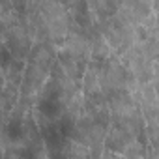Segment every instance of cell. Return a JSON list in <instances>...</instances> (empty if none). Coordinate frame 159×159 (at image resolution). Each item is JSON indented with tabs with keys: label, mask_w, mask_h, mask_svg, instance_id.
<instances>
[{
	"label": "cell",
	"mask_w": 159,
	"mask_h": 159,
	"mask_svg": "<svg viewBox=\"0 0 159 159\" xmlns=\"http://www.w3.org/2000/svg\"><path fill=\"white\" fill-rule=\"evenodd\" d=\"M96 26L101 32V36L107 39L112 54H116V56H120L133 43H137V26L125 23L116 13L112 17H109V19L96 21Z\"/></svg>",
	"instance_id": "1"
},
{
	"label": "cell",
	"mask_w": 159,
	"mask_h": 159,
	"mask_svg": "<svg viewBox=\"0 0 159 159\" xmlns=\"http://www.w3.org/2000/svg\"><path fill=\"white\" fill-rule=\"evenodd\" d=\"M118 58L122 60V64L131 71V75L139 83H150V81L157 79V60L150 58L144 52L142 43H133Z\"/></svg>",
	"instance_id": "2"
},
{
	"label": "cell",
	"mask_w": 159,
	"mask_h": 159,
	"mask_svg": "<svg viewBox=\"0 0 159 159\" xmlns=\"http://www.w3.org/2000/svg\"><path fill=\"white\" fill-rule=\"evenodd\" d=\"M129 69L122 64V60L116 54H111L109 58H105L101 62L99 67V79H101V90L105 94V98L116 90L125 88L127 84V77H129Z\"/></svg>",
	"instance_id": "3"
},
{
	"label": "cell",
	"mask_w": 159,
	"mask_h": 159,
	"mask_svg": "<svg viewBox=\"0 0 159 159\" xmlns=\"http://www.w3.org/2000/svg\"><path fill=\"white\" fill-rule=\"evenodd\" d=\"M8 52L11 58H21V60H26V54L32 47V38L26 30V25H25V17L21 15L19 23L13 25L8 32V38L4 41Z\"/></svg>",
	"instance_id": "4"
},
{
	"label": "cell",
	"mask_w": 159,
	"mask_h": 159,
	"mask_svg": "<svg viewBox=\"0 0 159 159\" xmlns=\"http://www.w3.org/2000/svg\"><path fill=\"white\" fill-rule=\"evenodd\" d=\"M153 4L152 0H120L116 15L120 19H124L129 25H142L144 19L153 13Z\"/></svg>",
	"instance_id": "5"
},
{
	"label": "cell",
	"mask_w": 159,
	"mask_h": 159,
	"mask_svg": "<svg viewBox=\"0 0 159 159\" xmlns=\"http://www.w3.org/2000/svg\"><path fill=\"white\" fill-rule=\"evenodd\" d=\"M54 60H56V47L49 41H36V43H32L25 62L49 73Z\"/></svg>",
	"instance_id": "6"
},
{
	"label": "cell",
	"mask_w": 159,
	"mask_h": 159,
	"mask_svg": "<svg viewBox=\"0 0 159 159\" xmlns=\"http://www.w3.org/2000/svg\"><path fill=\"white\" fill-rule=\"evenodd\" d=\"M135 140V137L129 133V131H125L124 127H120V125H116V124H111L109 127H107V133H105V139H103V146L107 148V150H112L114 153H118V155H122V152L127 148V144L129 142H133Z\"/></svg>",
	"instance_id": "7"
},
{
	"label": "cell",
	"mask_w": 159,
	"mask_h": 159,
	"mask_svg": "<svg viewBox=\"0 0 159 159\" xmlns=\"http://www.w3.org/2000/svg\"><path fill=\"white\" fill-rule=\"evenodd\" d=\"M25 66H26L25 60H21V58H11V56H10V60L4 64L2 71H0V75H2V79H4V86H6V88L19 92L21 83H23Z\"/></svg>",
	"instance_id": "8"
},
{
	"label": "cell",
	"mask_w": 159,
	"mask_h": 159,
	"mask_svg": "<svg viewBox=\"0 0 159 159\" xmlns=\"http://www.w3.org/2000/svg\"><path fill=\"white\" fill-rule=\"evenodd\" d=\"M86 4H88L96 21L109 19L118 10V0H86Z\"/></svg>",
	"instance_id": "9"
},
{
	"label": "cell",
	"mask_w": 159,
	"mask_h": 159,
	"mask_svg": "<svg viewBox=\"0 0 159 159\" xmlns=\"http://www.w3.org/2000/svg\"><path fill=\"white\" fill-rule=\"evenodd\" d=\"M146 142H140V140H133L127 144V148L122 152V157H129V159H137V157H146Z\"/></svg>",
	"instance_id": "10"
},
{
	"label": "cell",
	"mask_w": 159,
	"mask_h": 159,
	"mask_svg": "<svg viewBox=\"0 0 159 159\" xmlns=\"http://www.w3.org/2000/svg\"><path fill=\"white\" fill-rule=\"evenodd\" d=\"M58 2H60V4H62V6H64L66 10H67V8H71V6H73L75 2H79V0H58Z\"/></svg>",
	"instance_id": "11"
}]
</instances>
